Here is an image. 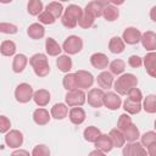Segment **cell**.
<instances>
[{"mask_svg":"<svg viewBox=\"0 0 156 156\" xmlns=\"http://www.w3.org/2000/svg\"><path fill=\"white\" fill-rule=\"evenodd\" d=\"M138 85V78L132 73H124L117 78L113 87L118 95H127L128 91L133 88H136Z\"/></svg>","mask_w":156,"mask_h":156,"instance_id":"obj_1","label":"cell"},{"mask_svg":"<svg viewBox=\"0 0 156 156\" xmlns=\"http://www.w3.org/2000/svg\"><path fill=\"white\" fill-rule=\"evenodd\" d=\"M82 13H83V10L78 5H74V4L68 5L67 9L65 10V13L62 15L61 22L66 28H69V29L76 28Z\"/></svg>","mask_w":156,"mask_h":156,"instance_id":"obj_2","label":"cell"},{"mask_svg":"<svg viewBox=\"0 0 156 156\" xmlns=\"http://www.w3.org/2000/svg\"><path fill=\"white\" fill-rule=\"evenodd\" d=\"M29 63L33 67L34 73L38 77H46L50 72V66L48 62V57L44 54H34L30 58H29Z\"/></svg>","mask_w":156,"mask_h":156,"instance_id":"obj_3","label":"cell"},{"mask_svg":"<svg viewBox=\"0 0 156 156\" xmlns=\"http://www.w3.org/2000/svg\"><path fill=\"white\" fill-rule=\"evenodd\" d=\"M85 98L87 95L82 89H74V90L67 91L65 96V101H66V105L69 107H80L84 105Z\"/></svg>","mask_w":156,"mask_h":156,"instance_id":"obj_4","label":"cell"},{"mask_svg":"<svg viewBox=\"0 0 156 156\" xmlns=\"http://www.w3.org/2000/svg\"><path fill=\"white\" fill-rule=\"evenodd\" d=\"M83 49V40L78 35H69L66 38L62 45V50H65L66 54L68 55H76Z\"/></svg>","mask_w":156,"mask_h":156,"instance_id":"obj_5","label":"cell"},{"mask_svg":"<svg viewBox=\"0 0 156 156\" xmlns=\"http://www.w3.org/2000/svg\"><path fill=\"white\" fill-rule=\"evenodd\" d=\"M33 88L28 83H21L15 89V98L21 104H27L33 99Z\"/></svg>","mask_w":156,"mask_h":156,"instance_id":"obj_6","label":"cell"},{"mask_svg":"<svg viewBox=\"0 0 156 156\" xmlns=\"http://www.w3.org/2000/svg\"><path fill=\"white\" fill-rule=\"evenodd\" d=\"M122 154L123 156H147V151L138 141L128 143L127 145H123Z\"/></svg>","mask_w":156,"mask_h":156,"instance_id":"obj_7","label":"cell"},{"mask_svg":"<svg viewBox=\"0 0 156 156\" xmlns=\"http://www.w3.org/2000/svg\"><path fill=\"white\" fill-rule=\"evenodd\" d=\"M76 76V79H77V85L79 89H88L93 85L94 83V77L90 72L88 71H83V69H79L74 73Z\"/></svg>","mask_w":156,"mask_h":156,"instance_id":"obj_8","label":"cell"},{"mask_svg":"<svg viewBox=\"0 0 156 156\" xmlns=\"http://www.w3.org/2000/svg\"><path fill=\"white\" fill-rule=\"evenodd\" d=\"M23 143V134L17 130V129H11L6 133L5 135V144L9 146V147H12V149H17L22 145Z\"/></svg>","mask_w":156,"mask_h":156,"instance_id":"obj_9","label":"cell"},{"mask_svg":"<svg viewBox=\"0 0 156 156\" xmlns=\"http://www.w3.org/2000/svg\"><path fill=\"white\" fill-rule=\"evenodd\" d=\"M104 91L102 89H98V88H93L89 90L85 100H88V104L94 107V108H99L102 106V101H104Z\"/></svg>","mask_w":156,"mask_h":156,"instance_id":"obj_10","label":"cell"},{"mask_svg":"<svg viewBox=\"0 0 156 156\" xmlns=\"http://www.w3.org/2000/svg\"><path fill=\"white\" fill-rule=\"evenodd\" d=\"M140 38H141V33L139 29H136L135 27H128L123 30V34H122V40L123 43L126 44H129V45H134V44H138L140 41Z\"/></svg>","mask_w":156,"mask_h":156,"instance_id":"obj_11","label":"cell"},{"mask_svg":"<svg viewBox=\"0 0 156 156\" xmlns=\"http://www.w3.org/2000/svg\"><path fill=\"white\" fill-rule=\"evenodd\" d=\"M121 104H122V100L118 94H116L113 91H107L104 94L102 105L105 107H107L108 110H117L121 107Z\"/></svg>","mask_w":156,"mask_h":156,"instance_id":"obj_12","label":"cell"},{"mask_svg":"<svg viewBox=\"0 0 156 156\" xmlns=\"http://www.w3.org/2000/svg\"><path fill=\"white\" fill-rule=\"evenodd\" d=\"M140 41H141L143 46L147 51H150V52H154L155 51V49H156V34L154 32L147 30L144 34H141Z\"/></svg>","mask_w":156,"mask_h":156,"instance_id":"obj_13","label":"cell"},{"mask_svg":"<svg viewBox=\"0 0 156 156\" xmlns=\"http://www.w3.org/2000/svg\"><path fill=\"white\" fill-rule=\"evenodd\" d=\"M90 63L94 68L105 69L108 66V57L102 52H95L90 56Z\"/></svg>","mask_w":156,"mask_h":156,"instance_id":"obj_14","label":"cell"},{"mask_svg":"<svg viewBox=\"0 0 156 156\" xmlns=\"http://www.w3.org/2000/svg\"><path fill=\"white\" fill-rule=\"evenodd\" d=\"M94 144H95L96 150H99V151H101L104 154L105 152H110L112 150V147H113V145H112V143L110 140V136L107 134H100V136L94 141Z\"/></svg>","mask_w":156,"mask_h":156,"instance_id":"obj_15","label":"cell"},{"mask_svg":"<svg viewBox=\"0 0 156 156\" xmlns=\"http://www.w3.org/2000/svg\"><path fill=\"white\" fill-rule=\"evenodd\" d=\"M50 118H51L50 117V113H49V111L46 108L40 107V108H37L33 112V121L38 126H45V124H48L49 121H50Z\"/></svg>","mask_w":156,"mask_h":156,"instance_id":"obj_16","label":"cell"},{"mask_svg":"<svg viewBox=\"0 0 156 156\" xmlns=\"http://www.w3.org/2000/svg\"><path fill=\"white\" fill-rule=\"evenodd\" d=\"M108 4V1H90L84 10H87L88 12H90L95 18L100 17L102 15V10L104 7Z\"/></svg>","mask_w":156,"mask_h":156,"instance_id":"obj_17","label":"cell"},{"mask_svg":"<svg viewBox=\"0 0 156 156\" xmlns=\"http://www.w3.org/2000/svg\"><path fill=\"white\" fill-rule=\"evenodd\" d=\"M50 99H51L50 93H49L46 89H39V90L34 91V94H33V100H34V102H35L38 106H40V107L46 106V105L49 104Z\"/></svg>","mask_w":156,"mask_h":156,"instance_id":"obj_18","label":"cell"},{"mask_svg":"<svg viewBox=\"0 0 156 156\" xmlns=\"http://www.w3.org/2000/svg\"><path fill=\"white\" fill-rule=\"evenodd\" d=\"M68 117L73 124H82L85 121V111L82 107H72L68 111Z\"/></svg>","mask_w":156,"mask_h":156,"instance_id":"obj_19","label":"cell"},{"mask_svg":"<svg viewBox=\"0 0 156 156\" xmlns=\"http://www.w3.org/2000/svg\"><path fill=\"white\" fill-rule=\"evenodd\" d=\"M96 82L100 85V88H102V89H110L112 87V84H113V76L110 72H107V71H102L98 76Z\"/></svg>","mask_w":156,"mask_h":156,"instance_id":"obj_20","label":"cell"},{"mask_svg":"<svg viewBox=\"0 0 156 156\" xmlns=\"http://www.w3.org/2000/svg\"><path fill=\"white\" fill-rule=\"evenodd\" d=\"M67 115H68V107L66 104L58 102L51 107V117H54L55 119H63L65 117H67Z\"/></svg>","mask_w":156,"mask_h":156,"instance_id":"obj_21","label":"cell"},{"mask_svg":"<svg viewBox=\"0 0 156 156\" xmlns=\"http://www.w3.org/2000/svg\"><path fill=\"white\" fill-rule=\"evenodd\" d=\"M28 63V58L26 55L23 54H17L15 57H13V62H12V71L15 73H21L26 66Z\"/></svg>","mask_w":156,"mask_h":156,"instance_id":"obj_22","label":"cell"},{"mask_svg":"<svg viewBox=\"0 0 156 156\" xmlns=\"http://www.w3.org/2000/svg\"><path fill=\"white\" fill-rule=\"evenodd\" d=\"M108 136H110V140H111L113 147H123V145L126 143V139H124L123 133L121 130H118L117 128L111 129L110 133H108Z\"/></svg>","mask_w":156,"mask_h":156,"instance_id":"obj_23","label":"cell"},{"mask_svg":"<svg viewBox=\"0 0 156 156\" xmlns=\"http://www.w3.org/2000/svg\"><path fill=\"white\" fill-rule=\"evenodd\" d=\"M27 34L32 39H41L45 34V28L40 23H32L27 29Z\"/></svg>","mask_w":156,"mask_h":156,"instance_id":"obj_24","label":"cell"},{"mask_svg":"<svg viewBox=\"0 0 156 156\" xmlns=\"http://www.w3.org/2000/svg\"><path fill=\"white\" fill-rule=\"evenodd\" d=\"M101 16H104V18H105L106 21H108V22H113V21H116V20L118 18L119 12H118V9H117L116 6H113V5H111V4L108 2V4L104 7Z\"/></svg>","mask_w":156,"mask_h":156,"instance_id":"obj_25","label":"cell"},{"mask_svg":"<svg viewBox=\"0 0 156 156\" xmlns=\"http://www.w3.org/2000/svg\"><path fill=\"white\" fill-rule=\"evenodd\" d=\"M155 58H156L155 52H149L143 58V63L145 66V69H146L147 74L151 77H155Z\"/></svg>","mask_w":156,"mask_h":156,"instance_id":"obj_26","label":"cell"},{"mask_svg":"<svg viewBox=\"0 0 156 156\" xmlns=\"http://www.w3.org/2000/svg\"><path fill=\"white\" fill-rule=\"evenodd\" d=\"M123 136H124V139L127 140V141H129V143H134V141H136L139 138H140V134H139V129L136 128V126L135 124H130V126H128L123 132Z\"/></svg>","mask_w":156,"mask_h":156,"instance_id":"obj_27","label":"cell"},{"mask_svg":"<svg viewBox=\"0 0 156 156\" xmlns=\"http://www.w3.org/2000/svg\"><path fill=\"white\" fill-rule=\"evenodd\" d=\"M56 66L61 72L68 73L72 68V60L68 55H61L56 60Z\"/></svg>","mask_w":156,"mask_h":156,"instance_id":"obj_28","label":"cell"},{"mask_svg":"<svg viewBox=\"0 0 156 156\" xmlns=\"http://www.w3.org/2000/svg\"><path fill=\"white\" fill-rule=\"evenodd\" d=\"M45 50L50 56H58L61 52V46L58 45V43L52 39V38H48L45 40Z\"/></svg>","mask_w":156,"mask_h":156,"instance_id":"obj_29","label":"cell"},{"mask_svg":"<svg viewBox=\"0 0 156 156\" xmlns=\"http://www.w3.org/2000/svg\"><path fill=\"white\" fill-rule=\"evenodd\" d=\"M124 46H126V45H124L122 38H119V37H113V38H111V40H110V43H108V49H110V51H111L112 54H121V52H123Z\"/></svg>","mask_w":156,"mask_h":156,"instance_id":"obj_30","label":"cell"},{"mask_svg":"<svg viewBox=\"0 0 156 156\" xmlns=\"http://www.w3.org/2000/svg\"><path fill=\"white\" fill-rule=\"evenodd\" d=\"M94 21H95V17L90 12H88L87 10H83V13L78 21V26L84 28V29H88L94 24Z\"/></svg>","mask_w":156,"mask_h":156,"instance_id":"obj_31","label":"cell"},{"mask_svg":"<svg viewBox=\"0 0 156 156\" xmlns=\"http://www.w3.org/2000/svg\"><path fill=\"white\" fill-rule=\"evenodd\" d=\"M101 132L98 127H94V126H89L84 129V133H83V136L87 141L89 143H94L99 136H100Z\"/></svg>","mask_w":156,"mask_h":156,"instance_id":"obj_32","label":"cell"},{"mask_svg":"<svg viewBox=\"0 0 156 156\" xmlns=\"http://www.w3.org/2000/svg\"><path fill=\"white\" fill-rule=\"evenodd\" d=\"M62 10H63V7H62V4L61 2L51 1V2H49L46 5V10L45 11H48L56 20V18H58V17L62 16Z\"/></svg>","mask_w":156,"mask_h":156,"instance_id":"obj_33","label":"cell"},{"mask_svg":"<svg viewBox=\"0 0 156 156\" xmlns=\"http://www.w3.org/2000/svg\"><path fill=\"white\" fill-rule=\"evenodd\" d=\"M123 108L129 115H136V113H139L141 111V104L132 101L129 99H126V101L123 102Z\"/></svg>","mask_w":156,"mask_h":156,"instance_id":"obj_34","label":"cell"},{"mask_svg":"<svg viewBox=\"0 0 156 156\" xmlns=\"http://www.w3.org/2000/svg\"><path fill=\"white\" fill-rule=\"evenodd\" d=\"M0 52L4 56H12L16 52V44L12 40H4L0 45Z\"/></svg>","mask_w":156,"mask_h":156,"instance_id":"obj_35","label":"cell"},{"mask_svg":"<svg viewBox=\"0 0 156 156\" xmlns=\"http://www.w3.org/2000/svg\"><path fill=\"white\" fill-rule=\"evenodd\" d=\"M62 85H63V88H65L67 91L78 89L77 79H76L74 73H67V74L63 77V79H62Z\"/></svg>","mask_w":156,"mask_h":156,"instance_id":"obj_36","label":"cell"},{"mask_svg":"<svg viewBox=\"0 0 156 156\" xmlns=\"http://www.w3.org/2000/svg\"><path fill=\"white\" fill-rule=\"evenodd\" d=\"M27 11L32 16H39L43 12V2L40 0H30L27 5Z\"/></svg>","mask_w":156,"mask_h":156,"instance_id":"obj_37","label":"cell"},{"mask_svg":"<svg viewBox=\"0 0 156 156\" xmlns=\"http://www.w3.org/2000/svg\"><path fill=\"white\" fill-rule=\"evenodd\" d=\"M156 96L154 94H150L147 95L145 99H144V102H143V106L141 108H144L147 113H155L156 112Z\"/></svg>","mask_w":156,"mask_h":156,"instance_id":"obj_38","label":"cell"},{"mask_svg":"<svg viewBox=\"0 0 156 156\" xmlns=\"http://www.w3.org/2000/svg\"><path fill=\"white\" fill-rule=\"evenodd\" d=\"M108 66H110V73L111 74H116V76L123 73L124 72V68H126L124 61L123 60H119V58L113 60L111 63H108Z\"/></svg>","mask_w":156,"mask_h":156,"instance_id":"obj_39","label":"cell"},{"mask_svg":"<svg viewBox=\"0 0 156 156\" xmlns=\"http://www.w3.org/2000/svg\"><path fill=\"white\" fill-rule=\"evenodd\" d=\"M132 124V117L128 113H122L117 121V129L123 132L128 126Z\"/></svg>","mask_w":156,"mask_h":156,"instance_id":"obj_40","label":"cell"},{"mask_svg":"<svg viewBox=\"0 0 156 156\" xmlns=\"http://www.w3.org/2000/svg\"><path fill=\"white\" fill-rule=\"evenodd\" d=\"M140 138H141V145H143V146H146V147H147L149 145L156 143V133L152 132V130L146 132V133L143 134Z\"/></svg>","mask_w":156,"mask_h":156,"instance_id":"obj_41","label":"cell"},{"mask_svg":"<svg viewBox=\"0 0 156 156\" xmlns=\"http://www.w3.org/2000/svg\"><path fill=\"white\" fill-rule=\"evenodd\" d=\"M32 156H50V150H49V147L46 145L39 144V145L33 147Z\"/></svg>","mask_w":156,"mask_h":156,"instance_id":"obj_42","label":"cell"},{"mask_svg":"<svg viewBox=\"0 0 156 156\" xmlns=\"http://www.w3.org/2000/svg\"><path fill=\"white\" fill-rule=\"evenodd\" d=\"M17 26L12 24V23H7V22H2L0 23V32L5 33V34H16L17 33Z\"/></svg>","mask_w":156,"mask_h":156,"instance_id":"obj_43","label":"cell"},{"mask_svg":"<svg viewBox=\"0 0 156 156\" xmlns=\"http://www.w3.org/2000/svg\"><path fill=\"white\" fill-rule=\"evenodd\" d=\"M38 20H39L40 24H52V23L56 21L48 11H43V12L38 16Z\"/></svg>","mask_w":156,"mask_h":156,"instance_id":"obj_44","label":"cell"},{"mask_svg":"<svg viewBox=\"0 0 156 156\" xmlns=\"http://www.w3.org/2000/svg\"><path fill=\"white\" fill-rule=\"evenodd\" d=\"M127 99H129V100H132V101H135V102H140V101L143 100V94H141L140 89L133 88V89H130V90L128 91V98H127Z\"/></svg>","mask_w":156,"mask_h":156,"instance_id":"obj_45","label":"cell"},{"mask_svg":"<svg viewBox=\"0 0 156 156\" xmlns=\"http://www.w3.org/2000/svg\"><path fill=\"white\" fill-rule=\"evenodd\" d=\"M11 122L6 116L0 115V133H7L10 130Z\"/></svg>","mask_w":156,"mask_h":156,"instance_id":"obj_46","label":"cell"},{"mask_svg":"<svg viewBox=\"0 0 156 156\" xmlns=\"http://www.w3.org/2000/svg\"><path fill=\"white\" fill-rule=\"evenodd\" d=\"M128 65L133 68H139L143 65V58H140L138 55H132L128 58Z\"/></svg>","mask_w":156,"mask_h":156,"instance_id":"obj_47","label":"cell"},{"mask_svg":"<svg viewBox=\"0 0 156 156\" xmlns=\"http://www.w3.org/2000/svg\"><path fill=\"white\" fill-rule=\"evenodd\" d=\"M10 156H32V155H29V152H28L27 150L18 149V150H15Z\"/></svg>","mask_w":156,"mask_h":156,"instance_id":"obj_48","label":"cell"},{"mask_svg":"<svg viewBox=\"0 0 156 156\" xmlns=\"http://www.w3.org/2000/svg\"><path fill=\"white\" fill-rule=\"evenodd\" d=\"M146 149H147L146 150L147 151V156H156V143L149 145Z\"/></svg>","mask_w":156,"mask_h":156,"instance_id":"obj_49","label":"cell"},{"mask_svg":"<svg viewBox=\"0 0 156 156\" xmlns=\"http://www.w3.org/2000/svg\"><path fill=\"white\" fill-rule=\"evenodd\" d=\"M88 156H105V154L101 152V151H99V150H93Z\"/></svg>","mask_w":156,"mask_h":156,"instance_id":"obj_50","label":"cell"},{"mask_svg":"<svg viewBox=\"0 0 156 156\" xmlns=\"http://www.w3.org/2000/svg\"><path fill=\"white\" fill-rule=\"evenodd\" d=\"M155 11H156V6H154V7L151 9V20H152L154 22H156V18H155Z\"/></svg>","mask_w":156,"mask_h":156,"instance_id":"obj_51","label":"cell"}]
</instances>
